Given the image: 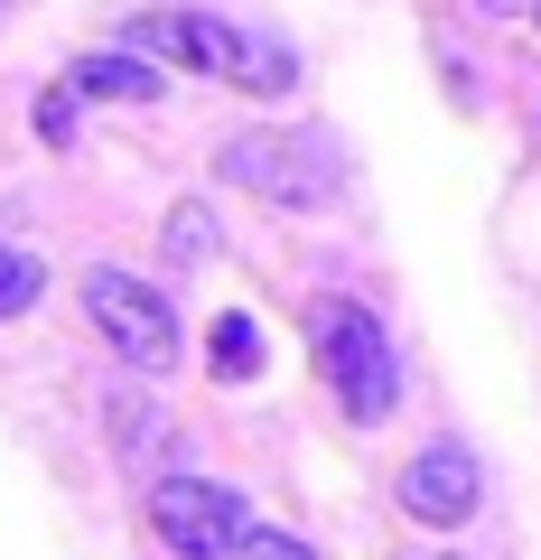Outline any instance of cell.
I'll list each match as a JSON object with an SVG mask.
<instances>
[{"mask_svg":"<svg viewBox=\"0 0 541 560\" xmlns=\"http://www.w3.org/2000/svg\"><path fill=\"white\" fill-rule=\"evenodd\" d=\"M215 168H224V187L290 206V215H318V206L345 197V150L327 131H243V140H224Z\"/></svg>","mask_w":541,"mask_h":560,"instance_id":"obj_1","label":"cell"},{"mask_svg":"<svg viewBox=\"0 0 541 560\" xmlns=\"http://www.w3.org/2000/svg\"><path fill=\"white\" fill-rule=\"evenodd\" d=\"M308 355H318L327 393L345 401V420H383L401 401V355L392 337H383L374 308L355 300H308Z\"/></svg>","mask_w":541,"mask_h":560,"instance_id":"obj_2","label":"cell"},{"mask_svg":"<svg viewBox=\"0 0 541 560\" xmlns=\"http://www.w3.org/2000/svg\"><path fill=\"white\" fill-rule=\"evenodd\" d=\"M84 318L121 346L131 374H168V364L187 355V346H178V308H168L150 280H131L121 261H94V271H84Z\"/></svg>","mask_w":541,"mask_h":560,"instance_id":"obj_3","label":"cell"},{"mask_svg":"<svg viewBox=\"0 0 541 560\" xmlns=\"http://www.w3.org/2000/svg\"><path fill=\"white\" fill-rule=\"evenodd\" d=\"M150 533H160L178 560H234L261 523H252V504H243V486L168 477V486H150Z\"/></svg>","mask_w":541,"mask_h":560,"instance_id":"obj_4","label":"cell"},{"mask_svg":"<svg viewBox=\"0 0 541 560\" xmlns=\"http://www.w3.org/2000/svg\"><path fill=\"white\" fill-rule=\"evenodd\" d=\"M121 47H131V57H168V66H187V75H234L243 28H224L215 10H141V20L121 28Z\"/></svg>","mask_w":541,"mask_h":560,"instance_id":"obj_5","label":"cell"},{"mask_svg":"<svg viewBox=\"0 0 541 560\" xmlns=\"http://www.w3.org/2000/svg\"><path fill=\"white\" fill-rule=\"evenodd\" d=\"M485 504V477H477V458H467V448H421V458L401 467V514L411 523H439V533H458L467 514H477Z\"/></svg>","mask_w":541,"mask_h":560,"instance_id":"obj_6","label":"cell"},{"mask_svg":"<svg viewBox=\"0 0 541 560\" xmlns=\"http://www.w3.org/2000/svg\"><path fill=\"white\" fill-rule=\"evenodd\" d=\"M75 94L84 103H160V66L103 47V57H75Z\"/></svg>","mask_w":541,"mask_h":560,"instance_id":"obj_7","label":"cell"},{"mask_svg":"<svg viewBox=\"0 0 541 560\" xmlns=\"http://www.w3.org/2000/svg\"><path fill=\"white\" fill-rule=\"evenodd\" d=\"M205 364H215L224 383H252L261 374V327L243 318V308H224V318L205 327Z\"/></svg>","mask_w":541,"mask_h":560,"instance_id":"obj_8","label":"cell"},{"mask_svg":"<svg viewBox=\"0 0 541 560\" xmlns=\"http://www.w3.org/2000/svg\"><path fill=\"white\" fill-rule=\"evenodd\" d=\"M224 84H243V94H290V84H299V57H290L281 38H243V57H234Z\"/></svg>","mask_w":541,"mask_h":560,"instance_id":"obj_9","label":"cell"},{"mask_svg":"<svg viewBox=\"0 0 541 560\" xmlns=\"http://www.w3.org/2000/svg\"><path fill=\"white\" fill-rule=\"evenodd\" d=\"M160 253L178 261V271H197V261H215V253H224V224L205 215V206H178V215L160 224Z\"/></svg>","mask_w":541,"mask_h":560,"instance_id":"obj_10","label":"cell"},{"mask_svg":"<svg viewBox=\"0 0 541 560\" xmlns=\"http://www.w3.org/2000/svg\"><path fill=\"white\" fill-rule=\"evenodd\" d=\"M38 290H47V261H38V253H20V243H0V318L38 308Z\"/></svg>","mask_w":541,"mask_h":560,"instance_id":"obj_11","label":"cell"},{"mask_svg":"<svg viewBox=\"0 0 541 560\" xmlns=\"http://www.w3.org/2000/svg\"><path fill=\"white\" fill-rule=\"evenodd\" d=\"M75 84H47V94L38 103H28V121H38V140H47V150H66V140H75Z\"/></svg>","mask_w":541,"mask_h":560,"instance_id":"obj_12","label":"cell"},{"mask_svg":"<svg viewBox=\"0 0 541 560\" xmlns=\"http://www.w3.org/2000/svg\"><path fill=\"white\" fill-rule=\"evenodd\" d=\"M150 440H160V420H150V401H121V393H113V448H121V458H141Z\"/></svg>","mask_w":541,"mask_h":560,"instance_id":"obj_13","label":"cell"},{"mask_svg":"<svg viewBox=\"0 0 541 560\" xmlns=\"http://www.w3.org/2000/svg\"><path fill=\"white\" fill-rule=\"evenodd\" d=\"M234 560H318V551H308L299 533H252V541H243Z\"/></svg>","mask_w":541,"mask_h":560,"instance_id":"obj_14","label":"cell"},{"mask_svg":"<svg viewBox=\"0 0 541 560\" xmlns=\"http://www.w3.org/2000/svg\"><path fill=\"white\" fill-rule=\"evenodd\" d=\"M467 10H485V20H522L532 0H467Z\"/></svg>","mask_w":541,"mask_h":560,"instance_id":"obj_15","label":"cell"},{"mask_svg":"<svg viewBox=\"0 0 541 560\" xmlns=\"http://www.w3.org/2000/svg\"><path fill=\"white\" fill-rule=\"evenodd\" d=\"M532 20H541V0H532Z\"/></svg>","mask_w":541,"mask_h":560,"instance_id":"obj_16","label":"cell"},{"mask_svg":"<svg viewBox=\"0 0 541 560\" xmlns=\"http://www.w3.org/2000/svg\"><path fill=\"white\" fill-rule=\"evenodd\" d=\"M0 10H10V0H0Z\"/></svg>","mask_w":541,"mask_h":560,"instance_id":"obj_17","label":"cell"}]
</instances>
